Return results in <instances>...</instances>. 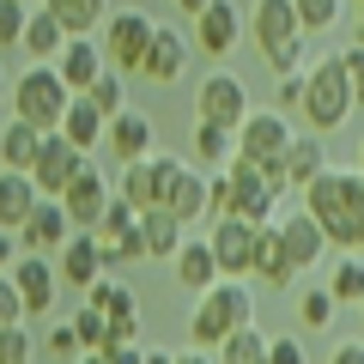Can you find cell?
Wrapping results in <instances>:
<instances>
[{
    "label": "cell",
    "mask_w": 364,
    "mask_h": 364,
    "mask_svg": "<svg viewBox=\"0 0 364 364\" xmlns=\"http://www.w3.org/2000/svg\"><path fill=\"white\" fill-rule=\"evenodd\" d=\"M304 213L322 225L328 249H346L352 255V237H358V219H364V176L358 170H334L328 164L322 176L304 188Z\"/></svg>",
    "instance_id": "cell-1"
},
{
    "label": "cell",
    "mask_w": 364,
    "mask_h": 364,
    "mask_svg": "<svg viewBox=\"0 0 364 364\" xmlns=\"http://www.w3.org/2000/svg\"><path fill=\"white\" fill-rule=\"evenodd\" d=\"M255 322V298H249L243 279H219L213 291H200L195 316H188V340H195V352H219L225 334H237V328Z\"/></svg>",
    "instance_id": "cell-2"
},
{
    "label": "cell",
    "mask_w": 364,
    "mask_h": 364,
    "mask_svg": "<svg viewBox=\"0 0 364 364\" xmlns=\"http://www.w3.org/2000/svg\"><path fill=\"white\" fill-rule=\"evenodd\" d=\"M6 97H13V122H25V128H37V134H61V116H67V104H73V91L61 85V73H55V67H37V61L13 79Z\"/></svg>",
    "instance_id": "cell-3"
},
{
    "label": "cell",
    "mask_w": 364,
    "mask_h": 364,
    "mask_svg": "<svg viewBox=\"0 0 364 364\" xmlns=\"http://www.w3.org/2000/svg\"><path fill=\"white\" fill-rule=\"evenodd\" d=\"M304 122H310V134H334L340 122L352 116V91H346V73H340V49L322 55L316 67H304Z\"/></svg>",
    "instance_id": "cell-4"
},
{
    "label": "cell",
    "mask_w": 364,
    "mask_h": 364,
    "mask_svg": "<svg viewBox=\"0 0 364 364\" xmlns=\"http://www.w3.org/2000/svg\"><path fill=\"white\" fill-rule=\"evenodd\" d=\"M97 31H104V43H97V49H104V67L128 79V73H140L146 43H152L158 18H152V13H140V6H116V13H109Z\"/></svg>",
    "instance_id": "cell-5"
},
{
    "label": "cell",
    "mask_w": 364,
    "mask_h": 364,
    "mask_svg": "<svg viewBox=\"0 0 364 364\" xmlns=\"http://www.w3.org/2000/svg\"><path fill=\"white\" fill-rule=\"evenodd\" d=\"M243 116H249V91H243V79L237 73H225V67H213L207 79L195 85V122H207V128H243Z\"/></svg>",
    "instance_id": "cell-6"
},
{
    "label": "cell",
    "mask_w": 364,
    "mask_h": 364,
    "mask_svg": "<svg viewBox=\"0 0 364 364\" xmlns=\"http://www.w3.org/2000/svg\"><path fill=\"white\" fill-rule=\"evenodd\" d=\"M176 176H182V158L152 152V158H140V164H122L116 195L128 200L134 213H146V207H164V195H170V182H176Z\"/></svg>",
    "instance_id": "cell-7"
},
{
    "label": "cell",
    "mask_w": 364,
    "mask_h": 364,
    "mask_svg": "<svg viewBox=\"0 0 364 364\" xmlns=\"http://www.w3.org/2000/svg\"><path fill=\"white\" fill-rule=\"evenodd\" d=\"M207 249H213V261H219V279H255V225H243V219H213V231H207Z\"/></svg>",
    "instance_id": "cell-8"
},
{
    "label": "cell",
    "mask_w": 364,
    "mask_h": 364,
    "mask_svg": "<svg viewBox=\"0 0 364 364\" xmlns=\"http://www.w3.org/2000/svg\"><path fill=\"white\" fill-rule=\"evenodd\" d=\"M91 158L79 152V146H67L61 134H43V146H37V164H31V188H37L43 200H61V188L85 170Z\"/></svg>",
    "instance_id": "cell-9"
},
{
    "label": "cell",
    "mask_w": 364,
    "mask_h": 364,
    "mask_svg": "<svg viewBox=\"0 0 364 364\" xmlns=\"http://www.w3.org/2000/svg\"><path fill=\"white\" fill-rule=\"evenodd\" d=\"M219 176H225V188H231V219H243V225H273V207H279V200L267 195V182H261V170L249 164V158H231Z\"/></svg>",
    "instance_id": "cell-10"
},
{
    "label": "cell",
    "mask_w": 364,
    "mask_h": 364,
    "mask_svg": "<svg viewBox=\"0 0 364 364\" xmlns=\"http://www.w3.org/2000/svg\"><path fill=\"white\" fill-rule=\"evenodd\" d=\"M286 146H291V122L279 109H249L237 128V158H249V164H273V158H286Z\"/></svg>",
    "instance_id": "cell-11"
},
{
    "label": "cell",
    "mask_w": 364,
    "mask_h": 364,
    "mask_svg": "<svg viewBox=\"0 0 364 364\" xmlns=\"http://www.w3.org/2000/svg\"><path fill=\"white\" fill-rule=\"evenodd\" d=\"M104 207H109V182H104V170H97V164H85V170L61 188V213H67L73 231H97Z\"/></svg>",
    "instance_id": "cell-12"
},
{
    "label": "cell",
    "mask_w": 364,
    "mask_h": 364,
    "mask_svg": "<svg viewBox=\"0 0 364 364\" xmlns=\"http://www.w3.org/2000/svg\"><path fill=\"white\" fill-rule=\"evenodd\" d=\"M237 43H243V6L237 0H207V13L195 18V49L213 55V61H225Z\"/></svg>",
    "instance_id": "cell-13"
},
{
    "label": "cell",
    "mask_w": 364,
    "mask_h": 364,
    "mask_svg": "<svg viewBox=\"0 0 364 364\" xmlns=\"http://www.w3.org/2000/svg\"><path fill=\"white\" fill-rule=\"evenodd\" d=\"M18 255H61V243L67 237H73V225H67V213H61V200H37V207H31V219L18 225Z\"/></svg>",
    "instance_id": "cell-14"
},
{
    "label": "cell",
    "mask_w": 364,
    "mask_h": 364,
    "mask_svg": "<svg viewBox=\"0 0 364 364\" xmlns=\"http://www.w3.org/2000/svg\"><path fill=\"white\" fill-rule=\"evenodd\" d=\"M6 279L18 286L25 316H49V310H55V291H61V279H55V261H49V255H18L13 267H6Z\"/></svg>",
    "instance_id": "cell-15"
},
{
    "label": "cell",
    "mask_w": 364,
    "mask_h": 364,
    "mask_svg": "<svg viewBox=\"0 0 364 364\" xmlns=\"http://www.w3.org/2000/svg\"><path fill=\"white\" fill-rule=\"evenodd\" d=\"M243 31L255 37L261 55L286 49L291 37H304L298 31V13H291V0H255V6H243Z\"/></svg>",
    "instance_id": "cell-16"
},
{
    "label": "cell",
    "mask_w": 364,
    "mask_h": 364,
    "mask_svg": "<svg viewBox=\"0 0 364 364\" xmlns=\"http://www.w3.org/2000/svg\"><path fill=\"white\" fill-rule=\"evenodd\" d=\"M104 273H109V267H104V249H97V237H91V231H73V237L61 243V255H55V279L73 286V291H91Z\"/></svg>",
    "instance_id": "cell-17"
},
{
    "label": "cell",
    "mask_w": 364,
    "mask_h": 364,
    "mask_svg": "<svg viewBox=\"0 0 364 364\" xmlns=\"http://www.w3.org/2000/svg\"><path fill=\"white\" fill-rule=\"evenodd\" d=\"M273 237H279V249H286V261H291L298 273H304V267H316V261L328 255V237H322V225H316L304 207H291L286 219H273Z\"/></svg>",
    "instance_id": "cell-18"
},
{
    "label": "cell",
    "mask_w": 364,
    "mask_h": 364,
    "mask_svg": "<svg viewBox=\"0 0 364 364\" xmlns=\"http://www.w3.org/2000/svg\"><path fill=\"white\" fill-rule=\"evenodd\" d=\"M140 73L152 79V85H176V79L188 73V37H182L176 25H158V31H152V43H146Z\"/></svg>",
    "instance_id": "cell-19"
},
{
    "label": "cell",
    "mask_w": 364,
    "mask_h": 364,
    "mask_svg": "<svg viewBox=\"0 0 364 364\" xmlns=\"http://www.w3.org/2000/svg\"><path fill=\"white\" fill-rule=\"evenodd\" d=\"M55 73H61V85L73 91V97H85L91 79L104 73V49H97V37H67L61 55H55Z\"/></svg>",
    "instance_id": "cell-20"
},
{
    "label": "cell",
    "mask_w": 364,
    "mask_h": 364,
    "mask_svg": "<svg viewBox=\"0 0 364 364\" xmlns=\"http://www.w3.org/2000/svg\"><path fill=\"white\" fill-rule=\"evenodd\" d=\"M104 146H109L116 164H140V158H152V122H146L140 109H122V116H109Z\"/></svg>",
    "instance_id": "cell-21"
},
{
    "label": "cell",
    "mask_w": 364,
    "mask_h": 364,
    "mask_svg": "<svg viewBox=\"0 0 364 364\" xmlns=\"http://www.w3.org/2000/svg\"><path fill=\"white\" fill-rule=\"evenodd\" d=\"M170 267H176V279H182L188 291H195V298H200V291H213V286H219V261H213L207 237H182V249L170 255Z\"/></svg>",
    "instance_id": "cell-22"
},
{
    "label": "cell",
    "mask_w": 364,
    "mask_h": 364,
    "mask_svg": "<svg viewBox=\"0 0 364 364\" xmlns=\"http://www.w3.org/2000/svg\"><path fill=\"white\" fill-rule=\"evenodd\" d=\"M164 213L182 225V231L207 219V170H182V176L170 182V195H164Z\"/></svg>",
    "instance_id": "cell-23"
},
{
    "label": "cell",
    "mask_w": 364,
    "mask_h": 364,
    "mask_svg": "<svg viewBox=\"0 0 364 364\" xmlns=\"http://www.w3.org/2000/svg\"><path fill=\"white\" fill-rule=\"evenodd\" d=\"M61 43H67L61 18H55L49 6H31V18H25V37H18V49H25L31 61H37V67H55V55H61Z\"/></svg>",
    "instance_id": "cell-24"
},
{
    "label": "cell",
    "mask_w": 364,
    "mask_h": 364,
    "mask_svg": "<svg viewBox=\"0 0 364 364\" xmlns=\"http://www.w3.org/2000/svg\"><path fill=\"white\" fill-rule=\"evenodd\" d=\"M255 279H261L267 291H286L291 279H298V267L286 261V249H279L273 225H255Z\"/></svg>",
    "instance_id": "cell-25"
},
{
    "label": "cell",
    "mask_w": 364,
    "mask_h": 364,
    "mask_svg": "<svg viewBox=\"0 0 364 364\" xmlns=\"http://www.w3.org/2000/svg\"><path fill=\"white\" fill-rule=\"evenodd\" d=\"M322 170H328L322 134H291V146H286V182H291V188H310Z\"/></svg>",
    "instance_id": "cell-26"
},
{
    "label": "cell",
    "mask_w": 364,
    "mask_h": 364,
    "mask_svg": "<svg viewBox=\"0 0 364 364\" xmlns=\"http://www.w3.org/2000/svg\"><path fill=\"white\" fill-rule=\"evenodd\" d=\"M104 128H109V122L91 109V97H73V104H67V116H61V140H67V146H79L85 158L104 146Z\"/></svg>",
    "instance_id": "cell-27"
},
{
    "label": "cell",
    "mask_w": 364,
    "mask_h": 364,
    "mask_svg": "<svg viewBox=\"0 0 364 364\" xmlns=\"http://www.w3.org/2000/svg\"><path fill=\"white\" fill-rule=\"evenodd\" d=\"M37 188H31L25 170H0V231H18V225L31 219V207H37Z\"/></svg>",
    "instance_id": "cell-28"
},
{
    "label": "cell",
    "mask_w": 364,
    "mask_h": 364,
    "mask_svg": "<svg viewBox=\"0 0 364 364\" xmlns=\"http://www.w3.org/2000/svg\"><path fill=\"white\" fill-rule=\"evenodd\" d=\"M134 231H140V243H146V261H170V255L182 249V225L170 219L164 207H146Z\"/></svg>",
    "instance_id": "cell-29"
},
{
    "label": "cell",
    "mask_w": 364,
    "mask_h": 364,
    "mask_svg": "<svg viewBox=\"0 0 364 364\" xmlns=\"http://www.w3.org/2000/svg\"><path fill=\"white\" fill-rule=\"evenodd\" d=\"M37 6H49V13L61 18L67 37H91V31L109 18V0H37Z\"/></svg>",
    "instance_id": "cell-30"
},
{
    "label": "cell",
    "mask_w": 364,
    "mask_h": 364,
    "mask_svg": "<svg viewBox=\"0 0 364 364\" xmlns=\"http://www.w3.org/2000/svg\"><path fill=\"white\" fill-rule=\"evenodd\" d=\"M85 304H91L97 316H104V322H122V316H140V291H134V286H122V279H109V273H104V279H97V286L85 291Z\"/></svg>",
    "instance_id": "cell-31"
},
{
    "label": "cell",
    "mask_w": 364,
    "mask_h": 364,
    "mask_svg": "<svg viewBox=\"0 0 364 364\" xmlns=\"http://www.w3.org/2000/svg\"><path fill=\"white\" fill-rule=\"evenodd\" d=\"M37 146H43L37 128H25V122H6V128H0V170H25V176H31V164H37Z\"/></svg>",
    "instance_id": "cell-32"
},
{
    "label": "cell",
    "mask_w": 364,
    "mask_h": 364,
    "mask_svg": "<svg viewBox=\"0 0 364 364\" xmlns=\"http://www.w3.org/2000/svg\"><path fill=\"white\" fill-rule=\"evenodd\" d=\"M195 158L207 164V176H219V170L237 158V134H231V128H207V122H195Z\"/></svg>",
    "instance_id": "cell-33"
},
{
    "label": "cell",
    "mask_w": 364,
    "mask_h": 364,
    "mask_svg": "<svg viewBox=\"0 0 364 364\" xmlns=\"http://www.w3.org/2000/svg\"><path fill=\"white\" fill-rule=\"evenodd\" d=\"M322 291H328L334 304H364V255H340Z\"/></svg>",
    "instance_id": "cell-34"
},
{
    "label": "cell",
    "mask_w": 364,
    "mask_h": 364,
    "mask_svg": "<svg viewBox=\"0 0 364 364\" xmlns=\"http://www.w3.org/2000/svg\"><path fill=\"white\" fill-rule=\"evenodd\" d=\"M219 364H267V334H261L255 322H249V328H237V334H225Z\"/></svg>",
    "instance_id": "cell-35"
},
{
    "label": "cell",
    "mask_w": 364,
    "mask_h": 364,
    "mask_svg": "<svg viewBox=\"0 0 364 364\" xmlns=\"http://www.w3.org/2000/svg\"><path fill=\"white\" fill-rule=\"evenodd\" d=\"M85 97H91V109H97V116L109 122V116H122V109H128V79L104 67V73L91 79V91H85Z\"/></svg>",
    "instance_id": "cell-36"
},
{
    "label": "cell",
    "mask_w": 364,
    "mask_h": 364,
    "mask_svg": "<svg viewBox=\"0 0 364 364\" xmlns=\"http://www.w3.org/2000/svg\"><path fill=\"white\" fill-rule=\"evenodd\" d=\"M134 225H140V213H134L122 195H109V207H104V219H97V231H91V237H97V243H116V237H128Z\"/></svg>",
    "instance_id": "cell-37"
},
{
    "label": "cell",
    "mask_w": 364,
    "mask_h": 364,
    "mask_svg": "<svg viewBox=\"0 0 364 364\" xmlns=\"http://www.w3.org/2000/svg\"><path fill=\"white\" fill-rule=\"evenodd\" d=\"M291 13H298V31L304 37H316V31H328L340 18V0H291Z\"/></svg>",
    "instance_id": "cell-38"
},
{
    "label": "cell",
    "mask_w": 364,
    "mask_h": 364,
    "mask_svg": "<svg viewBox=\"0 0 364 364\" xmlns=\"http://www.w3.org/2000/svg\"><path fill=\"white\" fill-rule=\"evenodd\" d=\"M67 322H73V334H79V352H104V334H109V322L97 310H91V304H79L73 316H67Z\"/></svg>",
    "instance_id": "cell-39"
},
{
    "label": "cell",
    "mask_w": 364,
    "mask_h": 364,
    "mask_svg": "<svg viewBox=\"0 0 364 364\" xmlns=\"http://www.w3.org/2000/svg\"><path fill=\"white\" fill-rule=\"evenodd\" d=\"M334 310H340V304L328 298L322 286H310V291H304V304H298V316H304V328H334Z\"/></svg>",
    "instance_id": "cell-40"
},
{
    "label": "cell",
    "mask_w": 364,
    "mask_h": 364,
    "mask_svg": "<svg viewBox=\"0 0 364 364\" xmlns=\"http://www.w3.org/2000/svg\"><path fill=\"white\" fill-rule=\"evenodd\" d=\"M340 73H346V91H352V109H364V49H340Z\"/></svg>",
    "instance_id": "cell-41"
},
{
    "label": "cell",
    "mask_w": 364,
    "mask_h": 364,
    "mask_svg": "<svg viewBox=\"0 0 364 364\" xmlns=\"http://www.w3.org/2000/svg\"><path fill=\"white\" fill-rule=\"evenodd\" d=\"M304 61H310V49H304V37H291L286 49H273V55H267V67H273V73H279V79L304 73Z\"/></svg>",
    "instance_id": "cell-42"
},
{
    "label": "cell",
    "mask_w": 364,
    "mask_h": 364,
    "mask_svg": "<svg viewBox=\"0 0 364 364\" xmlns=\"http://www.w3.org/2000/svg\"><path fill=\"white\" fill-rule=\"evenodd\" d=\"M25 18H31V6H18V0H0V49H13V43L25 37Z\"/></svg>",
    "instance_id": "cell-43"
},
{
    "label": "cell",
    "mask_w": 364,
    "mask_h": 364,
    "mask_svg": "<svg viewBox=\"0 0 364 364\" xmlns=\"http://www.w3.org/2000/svg\"><path fill=\"white\" fill-rule=\"evenodd\" d=\"M31 334L25 328H0V364H31Z\"/></svg>",
    "instance_id": "cell-44"
},
{
    "label": "cell",
    "mask_w": 364,
    "mask_h": 364,
    "mask_svg": "<svg viewBox=\"0 0 364 364\" xmlns=\"http://www.w3.org/2000/svg\"><path fill=\"white\" fill-rule=\"evenodd\" d=\"M0 328H25V304H18V286L0 273Z\"/></svg>",
    "instance_id": "cell-45"
},
{
    "label": "cell",
    "mask_w": 364,
    "mask_h": 364,
    "mask_svg": "<svg viewBox=\"0 0 364 364\" xmlns=\"http://www.w3.org/2000/svg\"><path fill=\"white\" fill-rule=\"evenodd\" d=\"M267 364H310V358H304V340H291V334H267Z\"/></svg>",
    "instance_id": "cell-46"
},
{
    "label": "cell",
    "mask_w": 364,
    "mask_h": 364,
    "mask_svg": "<svg viewBox=\"0 0 364 364\" xmlns=\"http://www.w3.org/2000/svg\"><path fill=\"white\" fill-rule=\"evenodd\" d=\"M122 346H140V316H122V322H109L104 352H122Z\"/></svg>",
    "instance_id": "cell-47"
},
{
    "label": "cell",
    "mask_w": 364,
    "mask_h": 364,
    "mask_svg": "<svg viewBox=\"0 0 364 364\" xmlns=\"http://www.w3.org/2000/svg\"><path fill=\"white\" fill-rule=\"evenodd\" d=\"M49 352H61V358H79V334H73V322H49Z\"/></svg>",
    "instance_id": "cell-48"
},
{
    "label": "cell",
    "mask_w": 364,
    "mask_h": 364,
    "mask_svg": "<svg viewBox=\"0 0 364 364\" xmlns=\"http://www.w3.org/2000/svg\"><path fill=\"white\" fill-rule=\"evenodd\" d=\"M304 104V73H291V79H279V104L273 109H298Z\"/></svg>",
    "instance_id": "cell-49"
},
{
    "label": "cell",
    "mask_w": 364,
    "mask_h": 364,
    "mask_svg": "<svg viewBox=\"0 0 364 364\" xmlns=\"http://www.w3.org/2000/svg\"><path fill=\"white\" fill-rule=\"evenodd\" d=\"M328 364H364V340H340V346L328 352Z\"/></svg>",
    "instance_id": "cell-50"
},
{
    "label": "cell",
    "mask_w": 364,
    "mask_h": 364,
    "mask_svg": "<svg viewBox=\"0 0 364 364\" xmlns=\"http://www.w3.org/2000/svg\"><path fill=\"white\" fill-rule=\"evenodd\" d=\"M13 261H18V237H13V231H0V273L13 267Z\"/></svg>",
    "instance_id": "cell-51"
},
{
    "label": "cell",
    "mask_w": 364,
    "mask_h": 364,
    "mask_svg": "<svg viewBox=\"0 0 364 364\" xmlns=\"http://www.w3.org/2000/svg\"><path fill=\"white\" fill-rule=\"evenodd\" d=\"M104 364H140V346H122V352H97Z\"/></svg>",
    "instance_id": "cell-52"
},
{
    "label": "cell",
    "mask_w": 364,
    "mask_h": 364,
    "mask_svg": "<svg viewBox=\"0 0 364 364\" xmlns=\"http://www.w3.org/2000/svg\"><path fill=\"white\" fill-rule=\"evenodd\" d=\"M140 364H176V352H164V346H158V352H140Z\"/></svg>",
    "instance_id": "cell-53"
},
{
    "label": "cell",
    "mask_w": 364,
    "mask_h": 364,
    "mask_svg": "<svg viewBox=\"0 0 364 364\" xmlns=\"http://www.w3.org/2000/svg\"><path fill=\"white\" fill-rule=\"evenodd\" d=\"M176 6H182L188 18H200V13H207V0H176Z\"/></svg>",
    "instance_id": "cell-54"
},
{
    "label": "cell",
    "mask_w": 364,
    "mask_h": 364,
    "mask_svg": "<svg viewBox=\"0 0 364 364\" xmlns=\"http://www.w3.org/2000/svg\"><path fill=\"white\" fill-rule=\"evenodd\" d=\"M176 364H213L207 352H176Z\"/></svg>",
    "instance_id": "cell-55"
},
{
    "label": "cell",
    "mask_w": 364,
    "mask_h": 364,
    "mask_svg": "<svg viewBox=\"0 0 364 364\" xmlns=\"http://www.w3.org/2000/svg\"><path fill=\"white\" fill-rule=\"evenodd\" d=\"M352 43H358V49H364V6H358V25H352Z\"/></svg>",
    "instance_id": "cell-56"
},
{
    "label": "cell",
    "mask_w": 364,
    "mask_h": 364,
    "mask_svg": "<svg viewBox=\"0 0 364 364\" xmlns=\"http://www.w3.org/2000/svg\"><path fill=\"white\" fill-rule=\"evenodd\" d=\"M6 91H13V79H6V67H0V104H6Z\"/></svg>",
    "instance_id": "cell-57"
},
{
    "label": "cell",
    "mask_w": 364,
    "mask_h": 364,
    "mask_svg": "<svg viewBox=\"0 0 364 364\" xmlns=\"http://www.w3.org/2000/svg\"><path fill=\"white\" fill-rule=\"evenodd\" d=\"M73 364H104V358H97V352H79V358Z\"/></svg>",
    "instance_id": "cell-58"
},
{
    "label": "cell",
    "mask_w": 364,
    "mask_h": 364,
    "mask_svg": "<svg viewBox=\"0 0 364 364\" xmlns=\"http://www.w3.org/2000/svg\"><path fill=\"white\" fill-rule=\"evenodd\" d=\"M352 170H358V176H364V146H358V164H352Z\"/></svg>",
    "instance_id": "cell-59"
},
{
    "label": "cell",
    "mask_w": 364,
    "mask_h": 364,
    "mask_svg": "<svg viewBox=\"0 0 364 364\" xmlns=\"http://www.w3.org/2000/svg\"><path fill=\"white\" fill-rule=\"evenodd\" d=\"M18 6H37V0H18Z\"/></svg>",
    "instance_id": "cell-60"
},
{
    "label": "cell",
    "mask_w": 364,
    "mask_h": 364,
    "mask_svg": "<svg viewBox=\"0 0 364 364\" xmlns=\"http://www.w3.org/2000/svg\"><path fill=\"white\" fill-rule=\"evenodd\" d=\"M358 310H364V304H358Z\"/></svg>",
    "instance_id": "cell-61"
},
{
    "label": "cell",
    "mask_w": 364,
    "mask_h": 364,
    "mask_svg": "<svg viewBox=\"0 0 364 364\" xmlns=\"http://www.w3.org/2000/svg\"><path fill=\"white\" fill-rule=\"evenodd\" d=\"M358 6H364V0H358Z\"/></svg>",
    "instance_id": "cell-62"
}]
</instances>
